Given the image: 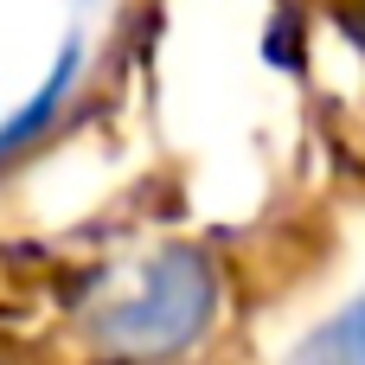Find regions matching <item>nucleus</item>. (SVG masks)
Instances as JSON below:
<instances>
[{
  "label": "nucleus",
  "instance_id": "1",
  "mask_svg": "<svg viewBox=\"0 0 365 365\" xmlns=\"http://www.w3.org/2000/svg\"><path fill=\"white\" fill-rule=\"evenodd\" d=\"M218 302H225L218 263H212L205 250L173 244V250H160V257L141 263L135 289H128L115 308H103L96 334H103V346L122 353V359L160 365V359L192 353V346L212 334Z\"/></svg>",
  "mask_w": 365,
  "mask_h": 365
},
{
  "label": "nucleus",
  "instance_id": "2",
  "mask_svg": "<svg viewBox=\"0 0 365 365\" xmlns=\"http://www.w3.org/2000/svg\"><path fill=\"white\" fill-rule=\"evenodd\" d=\"M77 77H83V38H64L58 45V58H51V71H45V83L0 122V160H13V154H26L32 141H45L51 128H58V115L71 109V90H77Z\"/></svg>",
  "mask_w": 365,
  "mask_h": 365
},
{
  "label": "nucleus",
  "instance_id": "3",
  "mask_svg": "<svg viewBox=\"0 0 365 365\" xmlns=\"http://www.w3.org/2000/svg\"><path fill=\"white\" fill-rule=\"evenodd\" d=\"M289 365H365V289L340 314H327L321 327H308L295 340Z\"/></svg>",
  "mask_w": 365,
  "mask_h": 365
}]
</instances>
